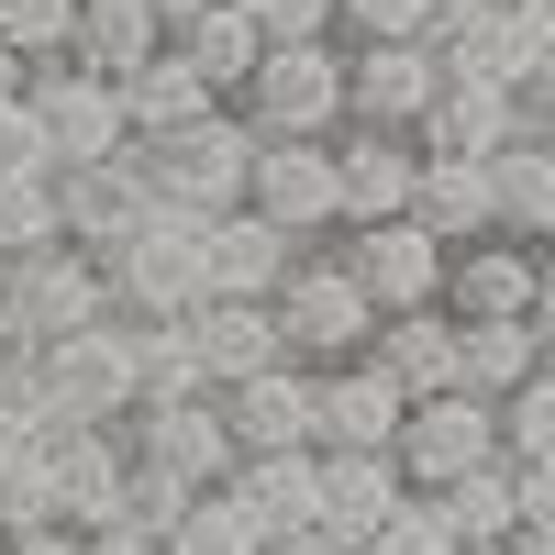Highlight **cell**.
I'll return each mask as SVG.
<instances>
[{"label":"cell","instance_id":"1","mask_svg":"<svg viewBox=\"0 0 555 555\" xmlns=\"http://www.w3.org/2000/svg\"><path fill=\"white\" fill-rule=\"evenodd\" d=\"M101 278H112V311H122V322H178V311H201V300H211V211L156 201L145 222H133V245L101 256Z\"/></svg>","mask_w":555,"mask_h":555},{"label":"cell","instance_id":"2","mask_svg":"<svg viewBox=\"0 0 555 555\" xmlns=\"http://www.w3.org/2000/svg\"><path fill=\"white\" fill-rule=\"evenodd\" d=\"M112 311V278L89 245H34V256H0V356H44L56 334Z\"/></svg>","mask_w":555,"mask_h":555},{"label":"cell","instance_id":"3","mask_svg":"<svg viewBox=\"0 0 555 555\" xmlns=\"http://www.w3.org/2000/svg\"><path fill=\"white\" fill-rule=\"evenodd\" d=\"M234 112H245L256 133H311V145H334V133H345V34L267 44L256 78L234 89Z\"/></svg>","mask_w":555,"mask_h":555},{"label":"cell","instance_id":"4","mask_svg":"<svg viewBox=\"0 0 555 555\" xmlns=\"http://www.w3.org/2000/svg\"><path fill=\"white\" fill-rule=\"evenodd\" d=\"M133 156H145L156 201H178V211H234V201H245V178H256V122L222 101V112L178 122V133H145Z\"/></svg>","mask_w":555,"mask_h":555},{"label":"cell","instance_id":"5","mask_svg":"<svg viewBox=\"0 0 555 555\" xmlns=\"http://www.w3.org/2000/svg\"><path fill=\"white\" fill-rule=\"evenodd\" d=\"M278 334H289L300 366H345V356H366V334H378V300H366V278L334 245H300V267L278 278Z\"/></svg>","mask_w":555,"mask_h":555},{"label":"cell","instance_id":"6","mask_svg":"<svg viewBox=\"0 0 555 555\" xmlns=\"http://www.w3.org/2000/svg\"><path fill=\"white\" fill-rule=\"evenodd\" d=\"M44 389H56V423H133V400H145L133 322L101 311V322H78V334H56L44 345Z\"/></svg>","mask_w":555,"mask_h":555},{"label":"cell","instance_id":"7","mask_svg":"<svg viewBox=\"0 0 555 555\" xmlns=\"http://www.w3.org/2000/svg\"><path fill=\"white\" fill-rule=\"evenodd\" d=\"M23 101L44 112V145L56 167H89V156H133V112H122V78H101L89 56H44L23 78Z\"/></svg>","mask_w":555,"mask_h":555},{"label":"cell","instance_id":"8","mask_svg":"<svg viewBox=\"0 0 555 555\" xmlns=\"http://www.w3.org/2000/svg\"><path fill=\"white\" fill-rule=\"evenodd\" d=\"M334 256L366 278V300H378V311H423V300H444V256H455V245L434 234L423 211H389V222H345Z\"/></svg>","mask_w":555,"mask_h":555},{"label":"cell","instance_id":"9","mask_svg":"<svg viewBox=\"0 0 555 555\" xmlns=\"http://www.w3.org/2000/svg\"><path fill=\"white\" fill-rule=\"evenodd\" d=\"M245 201L278 222V234H300V245H334V222H345L334 145H311V133H256V178H245Z\"/></svg>","mask_w":555,"mask_h":555},{"label":"cell","instance_id":"10","mask_svg":"<svg viewBox=\"0 0 555 555\" xmlns=\"http://www.w3.org/2000/svg\"><path fill=\"white\" fill-rule=\"evenodd\" d=\"M400 478L411 489H444V478H467L478 455H500V400H478V389H423L400 411Z\"/></svg>","mask_w":555,"mask_h":555},{"label":"cell","instance_id":"11","mask_svg":"<svg viewBox=\"0 0 555 555\" xmlns=\"http://www.w3.org/2000/svg\"><path fill=\"white\" fill-rule=\"evenodd\" d=\"M133 455H156V467H178V478H201V489H222L234 478V423H222V389H178V400H133Z\"/></svg>","mask_w":555,"mask_h":555},{"label":"cell","instance_id":"12","mask_svg":"<svg viewBox=\"0 0 555 555\" xmlns=\"http://www.w3.org/2000/svg\"><path fill=\"white\" fill-rule=\"evenodd\" d=\"M334 190H345V222H389L423 201V133H389V122H345L334 133ZM334 222V234H345Z\"/></svg>","mask_w":555,"mask_h":555},{"label":"cell","instance_id":"13","mask_svg":"<svg viewBox=\"0 0 555 555\" xmlns=\"http://www.w3.org/2000/svg\"><path fill=\"white\" fill-rule=\"evenodd\" d=\"M400 411H411V389L389 378L378 356L311 366V444H322V455H345V444H400Z\"/></svg>","mask_w":555,"mask_h":555},{"label":"cell","instance_id":"14","mask_svg":"<svg viewBox=\"0 0 555 555\" xmlns=\"http://www.w3.org/2000/svg\"><path fill=\"white\" fill-rule=\"evenodd\" d=\"M444 89L434 44H345V122H389V133H423Z\"/></svg>","mask_w":555,"mask_h":555},{"label":"cell","instance_id":"15","mask_svg":"<svg viewBox=\"0 0 555 555\" xmlns=\"http://www.w3.org/2000/svg\"><path fill=\"white\" fill-rule=\"evenodd\" d=\"M423 44L444 56V78H512V89H533V67H544V44H533V23L512 12V0H444V23Z\"/></svg>","mask_w":555,"mask_h":555},{"label":"cell","instance_id":"16","mask_svg":"<svg viewBox=\"0 0 555 555\" xmlns=\"http://www.w3.org/2000/svg\"><path fill=\"white\" fill-rule=\"evenodd\" d=\"M533 289H544V245H522V234H478V245L444 256V311L455 322H522Z\"/></svg>","mask_w":555,"mask_h":555},{"label":"cell","instance_id":"17","mask_svg":"<svg viewBox=\"0 0 555 555\" xmlns=\"http://www.w3.org/2000/svg\"><path fill=\"white\" fill-rule=\"evenodd\" d=\"M56 201H67V245L112 256L156 211V178H145V156H89V167H56Z\"/></svg>","mask_w":555,"mask_h":555},{"label":"cell","instance_id":"18","mask_svg":"<svg viewBox=\"0 0 555 555\" xmlns=\"http://www.w3.org/2000/svg\"><path fill=\"white\" fill-rule=\"evenodd\" d=\"M245 500V522L278 544V533H311L322 522V444H256V455H234V478H222Z\"/></svg>","mask_w":555,"mask_h":555},{"label":"cell","instance_id":"19","mask_svg":"<svg viewBox=\"0 0 555 555\" xmlns=\"http://www.w3.org/2000/svg\"><path fill=\"white\" fill-rule=\"evenodd\" d=\"M512 133H533V101L512 78H444L434 112H423V145L434 156H500Z\"/></svg>","mask_w":555,"mask_h":555},{"label":"cell","instance_id":"20","mask_svg":"<svg viewBox=\"0 0 555 555\" xmlns=\"http://www.w3.org/2000/svg\"><path fill=\"white\" fill-rule=\"evenodd\" d=\"M289 267H300V234H278L256 201L211 211V300H278Z\"/></svg>","mask_w":555,"mask_h":555},{"label":"cell","instance_id":"21","mask_svg":"<svg viewBox=\"0 0 555 555\" xmlns=\"http://www.w3.org/2000/svg\"><path fill=\"white\" fill-rule=\"evenodd\" d=\"M400 500H411V478H400L389 444H345V455H322V533H345L356 555H366V533H378Z\"/></svg>","mask_w":555,"mask_h":555},{"label":"cell","instance_id":"22","mask_svg":"<svg viewBox=\"0 0 555 555\" xmlns=\"http://www.w3.org/2000/svg\"><path fill=\"white\" fill-rule=\"evenodd\" d=\"M122 467H133L122 423H56V478H67V522L78 533L122 522Z\"/></svg>","mask_w":555,"mask_h":555},{"label":"cell","instance_id":"23","mask_svg":"<svg viewBox=\"0 0 555 555\" xmlns=\"http://www.w3.org/2000/svg\"><path fill=\"white\" fill-rule=\"evenodd\" d=\"M222 423H234L245 455L256 444H311V366L278 356V366H256V378H234L222 389Z\"/></svg>","mask_w":555,"mask_h":555},{"label":"cell","instance_id":"24","mask_svg":"<svg viewBox=\"0 0 555 555\" xmlns=\"http://www.w3.org/2000/svg\"><path fill=\"white\" fill-rule=\"evenodd\" d=\"M190 334H201V378H211V389H234V378H256V366L289 356V334H278V300H201Z\"/></svg>","mask_w":555,"mask_h":555},{"label":"cell","instance_id":"25","mask_svg":"<svg viewBox=\"0 0 555 555\" xmlns=\"http://www.w3.org/2000/svg\"><path fill=\"white\" fill-rule=\"evenodd\" d=\"M366 356H378L411 400H423V389H455V311H444V300H423V311H378Z\"/></svg>","mask_w":555,"mask_h":555},{"label":"cell","instance_id":"26","mask_svg":"<svg viewBox=\"0 0 555 555\" xmlns=\"http://www.w3.org/2000/svg\"><path fill=\"white\" fill-rule=\"evenodd\" d=\"M423 500L444 512L455 544H512V533H522V478H512V455H478L467 478H444V489H423Z\"/></svg>","mask_w":555,"mask_h":555},{"label":"cell","instance_id":"27","mask_svg":"<svg viewBox=\"0 0 555 555\" xmlns=\"http://www.w3.org/2000/svg\"><path fill=\"white\" fill-rule=\"evenodd\" d=\"M411 211H423L444 245H478V234H500L489 156H434V145H423V201H411Z\"/></svg>","mask_w":555,"mask_h":555},{"label":"cell","instance_id":"28","mask_svg":"<svg viewBox=\"0 0 555 555\" xmlns=\"http://www.w3.org/2000/svg\"><path fill=\"white\" fill-rule=\"evenodd\" d=\"M122 112H133V145H145V133H178V122H201V112H222V89L178 56V44H156L145 67L122 78Z\"/></svg>","mask_w":555,"mask_h":555},{"label":"cell","instance_id":"29","mask_svg":"<svg viewBox=\"0 0 555 555\" xmlns=\"http://www.w3.org/2000/svg\"><path fill=\"white\" fill-rule=\"evenodd\" d=\"M167 44H178V56H190L211 89H222V101H234V89L256 78V56H267V34H256V12H245V0H211V12H190Z\"/></svg>","mask_w":555,"mask_h":555},{"label":"cell","instance_id":"30","mask_svg":"<svg viewBox=\"0 0 555 555\" xmlns=\"http://www.w3.org/2000/svg\"><path fill=\"white\" fill-rule=\"evenodd\" d=\"M489 190H500V234H522V245L555 234V145L544 133H512V145L489 156Z\"/></svg>","mask_w":555,"mask_h":555},{"label":"cell","instance_id":"31","mask_svg":"<svg viewBox=\"0 0 555 555\" xmlns=\"http://www.w3.org/2000/svg\"><path fill=\"white\" fill-rule=\"evenodd\" d=\"M544 366L533 345V322H455V389H478V400H512L522 378Z\"/></svg>","mask_w":555,"mask_h":555},{"label":"cell","instance_id":"32","mask_svg":"<svg viewBox=\"0 0 555 555\" xmlns=\"http://www.w3.org/2000/svg\"><path fill=\"white\" fill-rule=\"evenodd\" d=\"M167 44V12L156 0H78V56L101 67V78H133Z\"/></svg>","mask_w":555,"mask_h":555},{"label":"cell","instance_id":"33","mask_svg":"<svg viewBox=\"0 0 555 555\" xmlns=\"http://www.w3.org/2000/svg\"><path fill=\"white\" fill-rule=\"evenodd\" d=\"M34 522H67L56 434H34V444H0V533H34Z\"/></svg>","mask_w":555,"mask_h":555},{"label":"cell","instance_id":"34","mask_svg":"<svg viewBox=\"0 0 555 555\" xmlns=\"http://www.w3.org/2000/svg\"><path fill=\"white\" fill-rule=\"evenodd\" d=\"M34 245H67L56 167H0V256H34Z\"/></svg>","mask_w":555,"mask_h":555},{"label":"cell","instance_id":"35","mask_svg":"<svg viewBox=\"0 0 555 555\" xmlns=\"http://www.w3.org/2000/svg\"><path fill=\"white\" fill-rule=\"evenodd\" d=\"M167 555H267V533L245 522V500H234V489H201L190 512L167 522Z\"/></svg>","mask_w":555,"mask_h":555},{"label":"cell","instance_id":"36","mask_svg":"<svg viewBox=\"0 0 555 555\" xmlns=\"http://www.w3.org/2000/svg\"><path fill=\"white\" fill-rule=\"evenodd\" d=\"M0 44H12L23 67L78 56V0H0Z\"/></svg>","mask_w":555,"mask_h":555},{"label":"cell","instance_id":"37","mask_svg":"<svg viewBox=\"0 0 555 555\" xmlns=\"http://www.w3.org/2000/svg\"><path fill=\"white\" fill-rule=\"evenodd\" d=\"M133 345H145V400L211 389V378H201V334H190V311H178V322H133Z\"/></svg>","mask_w":555,"mask_h":555},{"label":"cell","instance_id":"38","mask_svg":"<svg viewBox=\"0 0 555 555\" xmlns=\"http://www.w3.org/2000/svg\"><path fill=\"white\" fill-rule=\"evenodd\" d=\"M56 434V389H44V356H0V444Z\"/></svg>","mask_w":555,"mask_h":555},{"label":"cell","instance_id":"39","mask_svg":"<svg viewBox=\"0 0 555 555\" xmlns=\"http://www.w3.org/2000/svg\"><path fill=\"white\" fill-rule=\"evenodd\" d=\"M201 500V478H178V467H156V455H133L122 467V522H145V533H167L178 512Z\"/></svg>","mask_w":555,"mask_h":555},{"label":"cell","instance_id":"40","mask_svg":"<svg viewBox=\"0 0 555 555\" xmlns=\"http://www.w3.org/2000/svg\"><path fill=\"white\" fill-rule=\"evenodd\" d=\"M434 23H444V0H345L334 34H345V44H423Z\"/></svg>","mask_w":555,"mask_h":555},{"label":"cell","instance_id":"41","mask_svg":"<svg viewBox=\"0 0 555 555\" xmlns=\"http://www.w3.org/2000/svg\"><path fill=\"white\" fill-rule=\"evenodd\" d=\"M500 455H555V366H533V378L500 400Z\"/></svg>","mask_w":555,"mask_h":555},{"label":"cell","instance_id":"42","mask_svg":"<svg viewBox=\"0 0 555 555\" xmlns=\"http://www.w3.org/2000/svg\"><path fill=\"white\" fill-rule=\"evenodd\" d=\"M366 555H467V544H455V533H444V512H434L423 489H411L400 512H389L378 533H366Z\"/></svg>","mask_w":555,"mask_h":555},{"label":"cell","instance_id":"43","mask_svg":"<svg viewBox=\"0 0 555 555\" xmlns=\"http://www.w3.org/2000/svg\"><path fill=\"white\" fill-rule=\"evenodd\" d=\"M245 12H256L267 44H300V34H334V23H345V0H245Z\"/></svg>","mask_w":555,"mask_h":555},{"label":"cell","instance_id":"44","mask_svg":"<svg viewBox=\"0 0 555 555\" xmlns=\"http://www.w3.org/2000/svg\"><path fill=\"white\" fill-rule=\"evenodd\" d=\"M0 167H56V145H44V112H34V101H0Z\"/></svg>","mask_w":555,"mask_h":555},{"label":"cell","instance_id":"45","mask_svg":"<svg viewBox=\"0 0 555 555\" xmlns=\"http://www.w3.org/2000/svg\"><path fill=\"white\" fill-rule=\"evenodd\" d=\"M512 478H522V522H555V455H512Z\"/></svg>","mask_w":555,"mask_h":555},{"label":"cell","instance_id":"46","mask_svg":"<svg viewBox=\"0 0 555 555\" xmlns=\"http://www.w3.org/2000/svg\"><path fill=\"white\" fill-rule=\"evenodd\" d=\"M89 555H167V533H145V522H101V533H89Z\"/></svg>","mask_w":555,"mask_h":555},{"label":"cell","instance_id":"47","mask_svg":"<svg viewBox=\"0 0 555 555\" xmlns=\"http://www.w3.org/2000/svg\"><path fill=\"white\" fill-rule=\"evenodd\" d=\"M12 555H89V533L78 522H34V533H12Z\"/></svg>","mask_w":555,"mask_h":555},{"label":"cell","instance_id":"48","mask_svg":"<svg viewBox=\"0 0 555 555\" xmlns=\"http://www.w3.org/2000/svg\"><path fill=\"white\" fill-rule=\"evenodd\" d=\"M267 555H356V544H345V533H322V522H311V533H278Z\"/></svg>","mask_w":555,"mask_h":555},{"label":"cell","instance_id":"49","mask_svg":"<svg viewBox=\"0 0 555 555\" xmlns=\"http://www.w3.org/2000/svg\"><path fill=\"white\" fill-rule=\"evenodd\" d=\"M522 322H533V345H544V366H555V278L533 289V311H522Z\"/></svg>","mask_w":555,"mask_h":555},{"label":"cell","instance_id":"50","mask_svg":"<svg viewBox=\"0 0 555 555\" xmlns=\"http://www.w3.org/2000/svg\"><path fill=\"white\" fill-rule=\"evenodd\" d=\"M512 12L533 23V44H555V0H512Z\"/></svg>","mask_w":555,"mask_h":555},{"label":"cell","instance_id":"51","mask_svg":"<svg viewBox=\"0 0 555 555\" xmlns=\"http://www.w3.org/2000/svg\"><path fill=\"white\" fill-rule=\"evenodd\" d=\"M512 555H555V522H522V533H512Z\"/></svg>","mask_w":555,"mask_h":555},{"label":"cell","instance_id":"52","mask_svg":"<svg viewBox=\"0 0 555 555\" xmlns=\"http://www.w3.org/2000/svg\"><path fill=\"white\" fill-rule=\"evenodd\" d=\"M23 78H34V67L12 56V44H0V101H23Z\"/></svg>","mask_w":555,"mask_h":555},{"label":"cell","instance_id":"53","mask_svg":"<svg viewBox=\"0 0 555 555\" xmlns=\"http://www.w3.org/2000/svg\"><path fill=\"white\" fill-rule=\"evenodd\" d=\"M156 12H167V34H178V23H190V12H211V0H156Z\"/></svg>","mask_w":555,"mask_h":555},{"label":"cell","instance_id":"54","mask_svg":"<svg viewBox=\"0 0 555 555\" xmlns=\"http://www.w3.org/2000/svg\"><path fill=\"white\" fill-rule=\"evenodd\" d=\"M533 133H544V145H555V101H533Z\"/></svg>","mask_w":555,"mask_h":555},{"label":"cell","instance_id":"55","mask_svg":"<svg viewBox=\"0 0 555 555\" xmlns=\"http://www.w3.org/2000/svg\"><path fill=\"white\" fill-rule=\"evenodd\" d=\"M467 555H512V544H467Z\"/></svg>","mask_w":555,"mask_h":555},{"label":"cell","instance_id":"56","mask_svg":"<svg viewBox=\"0 0 555 555\" xmlns=\"http://www.w3.org/2000/svg\"><path fill=\"white\" fill-rule=\"evenodd\" d=\"M544 278H555V234H544Z\"/></svg>","mask_w":555,"mask_h":555},{"label":"cell","instance_id":"57","mask_svg":"<svg viewBox=\"0 0 555 555\" xmlns=\"http://www.w3.org/2000/svg\"><path fill=\"white\" fill-rule=\"evenodd\" d=\"M0 555H12V533H0Z\"/></svg>","mask_w":555,"mask_h":555}]
</instances>
